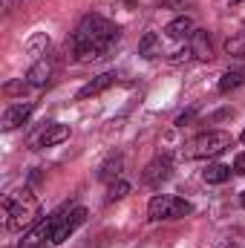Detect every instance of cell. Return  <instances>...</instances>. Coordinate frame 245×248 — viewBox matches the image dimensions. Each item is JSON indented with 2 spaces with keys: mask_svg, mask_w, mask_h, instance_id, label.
<instances>
[{
  "mask_svg": "<svg viewBox=\"0 0 245 248\" xmlns=\"http://www.w3.org/2000/svg\"><path fill=\"white\" fill-rule=\"evenodd\" d=\"M119 38H122V29L116 23H110L107 17L90 12V15L81 17V23L72 32V52L78 55L81 63L101 61V58H107L113 52Z\"/></svg>",
  "mask_w": 245,
  "mask_h": 248,
  "instance_id": "6da1fadb",
  "label": "cell"
},
{
  "mask_svg": "<svg viewBox=\"0 0 245 248\" xmlns=\"http://www.w3.org/2000/svg\"><path fill=\"white\" fill-rule=\"evenodd\" d=\"M3 214H6V228L9 231H23V228H32L38 222L41 205H38L35 193L15 190V193L3 196Z\"/></svg>",
  "mask_w": 245,
  "mask_h": 248,
  "instance_id": "7a4b0ae2",
  "label": "cell"
},
{
  "mask_svg": "<svg viewBox=\"0 0 245 248\" xmlns=\"http://www.w3.org/2000/svg\"><path fill=\"white\" fill-rule=\"evenodd\" d=\"M190 214H193V205L173 193H156L147 205V217L153 222H173V219H184Z\"/></svg>",
  "mask_w": 245,
  "mask_h": 248,
  "instance_id": "3957f363",
  "label": "cell"
},
{
  "mask_svg": "<svg viewBox=\"0 0 245 248\" xmlns=\"http://www.w3.org/2000/svg\"><path fill=\"white\" fill-rule=\"evenodd\" d=\"M231 144H234L231 133H225V130H211V133H202V136H196L193 141H187V144H184V156H187V159H214V156L225 153Z\"/></svg>",
  "mask_w": 245,
  "mask_h": 248,
  "instance_id": "277c9868",
  "label": "cell"
},
{
  "mask_svg": "<svg viewBox=\"0 0 245 248\" xmlns=\"http://www.w3.org/2000/svg\"><path fill=\"white\" fill-rule=\"evenodd\" d=\"M58 219H61V211H55L52 217H46V219L35 222V225L23 234V240L17 243V248H44L46 243H52V234H55Z\"/></svg>",
  "mask_w": 245,
  "mask_h": 248,
  "instance_id": "5b68a950",
  "label": "cell"
},
{
  "mask_svg": "<svg viewBox=\"0 0 245 248\" xmlns=\"http://www.w3.org/2000/svg\"><path fill=\"white\" fill-rule=\"evenodd\" d=\"M84 219H87V208H61V219H58V225H55V234H52V246H61L66 243L72 234H75V228L78 225H84Z\"/></svg>",
  "mask_w": 245,
  "mask_h": 248,
  "instance_id": "8992f818",
  "label": "cell"
},
{
  "mask_svg": "<svg viewBox=\"0 0 245 248\" xmlns=\"http://www.w3.org/2000/svg\"><path fill=\"white\" fill-rule=\"evenodd\" d=\"M69 139V127L61 122H46L41 127V133L38 136H32L29 139V147L32 150H41V147H55V144H61Z\"/></svg>",
  "mask_w": 245,
  "mask_h": 248,
  "instance_id": "52a82bcc",
  "label": "cell"
},
{
  "mask_svg": "<svg viewBox=\"0 0 245 248\" xmlns=\"http://www.w3.org/2000/svg\"><path fill=\"white\" fill-rule=\"evenodd\" d=\"M35 113V101H15L3 110V119H0V127L9 133V130H17L20 124L29 122V116Z\"/></svg>",
  "mask_w": 245,
  "mask_h": 248,
  "instance_id": "ba28073f",
  "label": "cell"
},
{
  "mask_svg": "<svg viewBox=\"0 0 245 248\" xmlns=\"http://www.w3.org/2000/svg\"><path fill=\"white\" fill-rule=\"evenodd\" d=\"M170 170H173L170 159H168V156H159V159H153V162L144 168L141 182H144V185H150V187H159L162 182H168V179H170Z\"/></svg>",
  "mask_w": 245,
  "mask_h": 248,
  "instance_id": "9c48e42d",
  "label": "cell"
},
{
  "mask_svg": "<svg viewBox=\"0 0 245 248\" xmlns=\"http://www.w3.org/2000/svg\"><path fill=\"white\" fill-rule=\"evenodd\" d=\"M52 75H55V61L46 55V58H38L32 63V69L26 72V84L29 87H46L52 81Z\"/></svg>",
  "mask_w": 245,
  "mask_h": 248,
  "instance_id": "30bf717a",
  "label": "cell"
},
{
  "mask_svg": "<svg viewBox=\"0 0 245 248\" xmlns=\"http://www.w3.org/2000/svg\"><path fill=\"white\" fill-rule=\"evenodd\" d=\"M190 55L196 58V61H211L214 58V46H211V35H208V29H196L193 35H190Z\"/></svg>",
  "mask_w": 245,
  "mask_h": 248,
  "instance_id": "8fae6325",
  "label": "cell"
},
{
  "mask_svg": "<svg viewBox=\"0 0 245 248\" xmlns=\"http://www.w3.org/2000/svg\"><path fill=\"white\" fill-rule=\"evenodd\" d=\"M116 84V72H101V75H95L92 81H87L81 90H78V101H84V98H92V95H101L104 90H110Z\"/></svg>",
  "mask_w": 245,
  "mask_h": 248,
  "instance_id": "7c38bea8",
  "label": "cell"
},
{
  "mask_svg": "<svg viewBox=\"0 0 245 248\" xmlns=\"http://www.w3.org/2000/svg\"><path fill=\"white\" fill-rule=\"evenodd\" d=\"M196 32V26H193V20L182 15V17H173L168 26H165V35L170 38V41H184V38H190Z\"/></svg>",
  "mask_w": 245,
  "mask_h": 248,
  "instance_id": "4fadbf2b",
  "label": "cell"
},
{
  "mask_svg": "<svg viewBox=\"0 0 245 248\" xmlns=\"http://www.w3.org/2000/svg\"><path fill=\"white\" fill-rule=\"evenodd\" d=\"M202 179H205L208 185H222V182L231 179V168H228V165H208V168L202 170Z\"/></svg>",
  "mask_w": 245,
  "mask_h": 248,
  "instance_id": "5bb4252c",
  "label": "cell"
},
{
  "mask_svg": "<svg viewBox=\"0 0 245 248\" xmlns=\"http://www.w3.org/2000/svg\"><path fill=\"white\" fill-rule=\"evenodd\" d=\"M119 173H122V156H113V159H107V162L98 168V179H101V182H116Z\"/></svg>",
  "mask_w": 245,
  "mask_h": 248,
  "instance_id": "9a60e30c",
  "label": "cell"
},
{
  "mask_svg": "<svg viewBox=\"0 0 245 248\" xmlns=\"http://www.w3.org/2000/svg\"><path fill=\"white\" fill-rule=\"evenodd\" d=\"M240 84H245L243 72H225V75L219 78V93H231V90H237Z\"/></svg>",
  "mask_w": 245,
  "mask_h": 248,
  "instance_id": "2e32d148",
  "label": "cell"
},
{
  "mask_svg": "<svg viewBox=\"0 0 245 248\" xmlns=\"http://www.w3.org/2000/svg\"><path fill=\"white\" fill-rule=\"evenodd\" d=\"M225 52H228V55L243 58V55H245V32H237L234 38H228V41H225Z\"/></svg>",
  "mask_w": 245,
  "mask_h": 248,
  "instance_id": "e0dca14e",
  "label": "cell"
},
{
  "mask_svg": "<svg viewBox=\"0 0 245 248\" xmlns=\"http://www.w3.org/2000/svg\"><path fill=\"white\" fill-rule=\"evenodd\" d=\"M127 193H130V185L124 179H116V182H110V187H107V202H119Z\"/></svg>",
  "mask_w": 245,
  "mask_h": 248,
  "instance_id": "ac0fdd59",
  "label": "cell"
},
{
  "mask_svg": "<svg viewBox=\"0 0 245 248\" xmlns=\"http://www.w3.org/2000/svg\"><path fill=\"white\" fill-rule=\"evenodd\" d=\"M46 46H49V38H46V35H35V38L26 44V52H29V55H46V52H44Z\"/></svg>",
  "mask_w": 245,
  "mask_h": 248,
  "instance_id": "d6986e66",
  "label": "cell"
},
{
  "mask_svg": "<svg viewBox=\"0 0 245 248\" xmlns=\"http://www.w3.org/2000/svg\"><path fill=\"white\" fill-rule=\"evenodd\" d=\"M156 44H159V35H156V32H147V35L141 38V44H138V52H141L144 58H153Z\"/></svg>",
  "mask_w": 245,
  "mask_h": 248,
  "instance_id": "ffe728a7",
  "label": "cell"
},
{
  "mask_svg": "<svg viewBox=\"0 0 245 248\" xmlns=\"http://www.w3.org/2000/svg\"><path fill=\"white\" fill-rule=\"evenodd\" d=\"M26 87H29V84H26V81H23V78H20V81H12V84H6V87H3V90H6V93H9V95H15V93H23V90H26Z\"/></svg>",
  "mask_w": 245,
  "mask_h": 248,
  "instance_id": "44dd1931",
  "label": "cell"
},
{
  "mask_svg": "<svg viewBox=\"0 0 245 248\" xmlns=\"http://www.w3.org/2000/svg\"><path fill=\"white\" fill-rule=\"evenodd\" d=\"M234 173H240V176H245V150L234 159Z\"/></svg>",
  "mask_w": 245,
  "mask_h": 248,
  "instance_id": "7402d4cb",
  "label": "cell"
},
{
  "mask_svg": "<svg viewBox=\"0 0 245 248\" xmlns=\"http://www.w3.org/2000/svg\"><path fill=\"white\" fill-rule=\"evenodd\" d=\"M162 6H168V9H182L184 6V0H159Z\"/></svg>",
  "mask_w": 245,
  "mask_h": 248,
  "instance_id": "603a6c76",
  "label": "cell"
},
{
  "mask_svg": "<svg viewBox=\"0 0 245 248\" xmlns=\"http://www.w3.org/2000/svg\"><path fill=\"white\" fill-rule=\"evenodd\" d=\"M240 205H243V208H245V190H243V193H240Z\"/></svg>",
  "mask_w": 245,
  "mask_h": 248,
  "instance_id": "cb8c5ba5",
  "label": "cell"
},
{
  "mask_svg": "<svg viewBox=\"0 0 245 248\" xmlns=\"http://www.w3.org/2000/svg\"><path fill=\"white\" fill-rule=\"evenodd\" d=\"M225 248H240V246H237V243H228V246H225Z\"/></svg>",
  "mask_w": 245,
  "mask_h": 248,
  "instance_id": "d4e9b609",
  "label": "cell"
},
{
  "mask_svg": "<svg viewBox=\"0 0 245 248\" xmlns=\"http://www.w3.org/2000/svg\"><path fill=\"white\" fill-rule=\"evenodd\" d=\"M240 139H243V144H245V130H243V136H240Z\"/></svg>",
  "mask_w": 245,
  "mask_h": 248,
  "instance_id": "484cf974",
  "label": "cell"
}]
</instances>
